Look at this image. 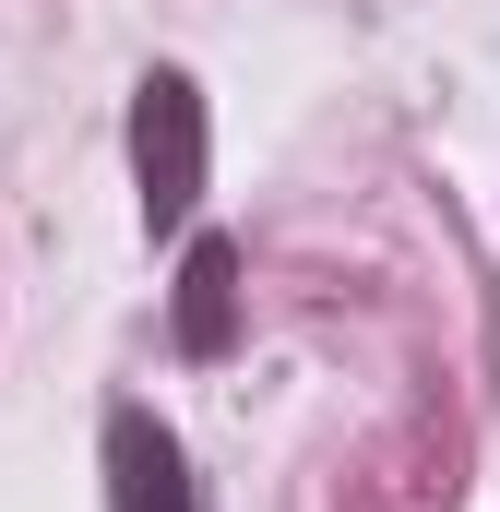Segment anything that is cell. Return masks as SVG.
Instances as JSON below:
<instances>
[{
    "label": "cell",
    "mask_w": 500,
    "mask_h": 512,
    "mask_svg": "<svg viewBox=\"0 0 500 512\" xmlns=\"http://www.w3.org/2000/svg\"><path fill=\"white\" fill-rule=\"evenodd\" d=\"M131 179H143V227H191L203 203V84L191 72H143L131 84Z\"/></svg>",
    "instance_id": "6da1fadb"
},
{
    "label": "cell",
    "mask_w": 500,
    "mask_h": 512,
    "mask_svg": "<svg viewBox=\"0 0 500 512\" xmlns=\"http://www.w3.org/2000/svg\"><path fill=\"white\" fill-rule=\"evenodd\" d=\"M108 512H203L191 501V465H179V429L155 405L108 417Z\"/></svg>",
    "instance_id": "7a4b0ae2"
},
{
    "label": "cell",
    "mask_w": 500,
    "mask_h": 512,
    "mask_svg": "<svg viewBox=\"0 0 500 512\" xmlns=\"http://www.w3.org/2000/svg\"><path fill=\"white\" fill-rule=\"evenodd\" d=\"M239 346V239H191L179 262V358H227Z\"/></svg>",
    "instance_id": "3957f363"
}]
</instances>
